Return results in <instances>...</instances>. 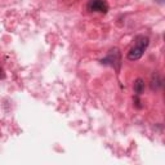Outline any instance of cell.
<instances>
[{"label":"cell","mask_w":165,"mask_h":165,"mask_svg":"<svg viewBox=\"0 0 165 165\" xmlns=\"http://www.w3.org/2000/svg\"><path fill=\"white\" fill-rule=\"evenodd\" d=\"M102 64H111L112 67H115L116 71L120 70V63H121V56L118 48H114L108 52V56L105 59L101 61Z\"/></svg>","instance_id":"obj_1"},{"label":"cell","mask_w":165,"mask_h":165,"mask_svg":"<svg viewBox=\"0 0 165 165\" xmlns=\"http://www.w3.org/2000/svg\"><path fill=\"white\" fill-rule=\"evenodd\" d=\"M88 9L90 12L107 13L108 12V5H107V3H106L105 0H89Z\"/></svg>","instance_id":"obj_2"},{"label":"cell","mask_w":165,"mask_h":165,"mask_svg":"<svg viewBox=\"0 0 165 165\" xmlns=\"http://www.w3.org/2000/svg\"><path fill=\"white\" fill-rule=\"evenodd\" d=\"M143 53H144V49H142V48L134 45V47L128 52V56L127 57H128L129 61H138L142 56H143Z\"/></svg>","instance_id":"obj_3"},{"label":"cell","mask_w":165,"mask_h":165,"mask_svg":"<svg viewBox=\"0 0 165 165\" xmlns=\"http://www.w3.org/2000/svg\"><path fill=\"white\" fill-rule=\"evenodd\" d=\"M150 85H151V89L152 90H159L161 88V85H163V80H161V76L157 71H155L152 75H151V84Z\"/></svg>","instance_id":"obj_4"},{"label":"cell","mask_w":165,"mask_h":165,"mask_svg":"<svg viewBox=\"0 0 165 165\" xmlns=\"http://www.w3.org/2000/svg\"><path fill=\"white\" fill-rule=\"evenodd\" d=\"M148 44H150V39L147 36L141 35V36H137V39H135V45L142 48V49H144V50H146V48L148 47Z\"/></svg>","instance_id":"obj_5"},{"label":"cell","mask_w":165,"mask_h":165,"mask_svg":"<svg viewBox=\"0 0 165 165\" xmlns=\"http://www.w3.org/2000/svg\"><path fill=\"white\" fill-rule=\"evenodd\" d=\"M133 88H134V93L137 96H141L142 93L144 92V81L142 79H137L134 81V85H133Z\"/></svg>","instance_id":"obj_6"},{"label":"cell","mask_w":165,"mask_h":165,"mask_svg":"<svg viewBox=\"0 0 165 165\" xmlns=\"http://www.w3.org/2000/svg\"><path fill=\"white\" fill-rule=\"evenodd\" d=\"M134 106H135L137 108H142L141 101H140V98H138V97H135V98H134Z\"/></svg>","instance_id":"obj_7"},{"label":"cell","mask_w":165,"mask_h":165,"mask_svg":"<svg viewBox=\"0 0 165 165\" xmlns=\"http://www.w3.org/2000/svg\"><path fill=\"white\" fill-rule=\"evenodd\" d=\"M5 77V74H4V70L0 67V79H4Z\"/></svg>","instance_id":"obj_8"}]
</instances>
